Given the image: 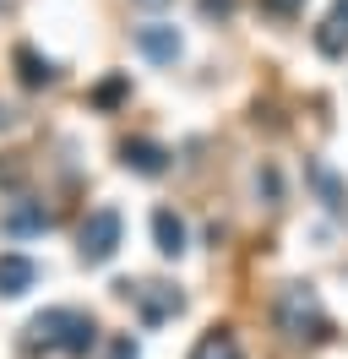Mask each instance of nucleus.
I'll use <instances>...</instances> for the list:
<instances>
[{"label":"nucleus","mask_w":348,"mask_h":359,"mask_svg":"<svg viewBox=\"0 0 348 359\" xmlns=\"http://www.w3.org/2000/svg\"><path fill=\"white\" fill-rule=\"evenodd\" d=\"M27 332H33V343H44V348H60V354L82 359L93 343H98V321L87 311H71V305H55V311H39L33 321H27Z\"/></svg>","instance_id":"obj_1"},{"label":"nucleus","mask_w":348,"mask_h":359,"mask_svg":"<svg viewBox=\"0 0 348 359\" xmlns=\"http://www.w3.org/2000/svg\"><path fill=\"white\" fill-rule=\"evenodd\" d=\"M272 321H278L283 337H294V343H321L326 337V316H321V299L310 283H288L278 294V305H272Z\"/></svg>","instance_id":"obj_2"},{"label":"nucleus","mask_w":348,"mask_h":359,"mask_svg":"<svg viewBox=\"0 0 348 359\" xmlns=\"http://www.w3.org/2000/svg\"><path fill=\"white\" fill-rule=\"evenodd\" d=\"M120 234H126V218H120L114 207H93V212H87V224H82V234H76L82 262H87V267H104L109 256L120 250Z\"/></svg>","instance_id":"obj_3"},{"label":"nucleus","mask_w":348,"mask_h":359,"mask_svg":"<svg viewBox=\"0 0 348 359\" xmlns=\"http://www.w3.org/2000/svg\"><path fill=\"white\" fill-rule=\"evenodd\" d=\"M120 294H126V299H136L142 327H163V321H169V316H180V305H185L169 283H120Z\"/></svg>","instance_id":"obj_4"},{"label":"nucleus","mask_w":348,"mask_h":359,"mask_svg":"<svg viewBox=\"0 0 348 359\" xmlns=\"http://www.w3.org/2000/svg\"><path fill=\"white\" fill-rule=\"evenodd\" d=\"M39 283V267H33V256H22V250H0V294L6 299H17Z\"/></svg>","instance_id":"obj_5"},{"label":"nucleus","mask_w":348,"mask_h":359,"mask_svg":"<svg viewBox=\"0 0 348 359\" xmlns=\"http://www.w3.org/2000/svg\"><path fill=\"white\" fill-rule=\"evenodd\" d=\"M136 49L147 60H158V66H174L180 60V33L163 27V22H147V27H136Z\"/></svg>","instance_id":"obj_6"},{"label":"nucleus","mask_w":348,"mask_h":359,"mask_svg":"<svg viewBox=\"0 0 348 359\" xmlns=\"http://www.w3.org/2000/svg\"><path fill=\"white\" fill-rule=\"evenodd\" d=\"M152 240H158L163 256H180V250H185V218H180L174 207H158V212H152Z\"/></svg>","instance_id":"obj_7"},{"label":"nucleus","mask_w":348,"mask_h":359,"mask_svg":"<svg viewBox=\"0 0 348 359\" xmlns=\"http://www.w3.org/2000/svg\"><path fill=\"white\" fill-rule=\"evenodd\" d=\"M120 153H126V169H136V175H163L169 169V153L158 142H126Z\"/></svg>","instance_id":"obj_8"},{"label":"nucleus","mask_w":348,"mask_h":359,"mask_svg":"<svg viewBox=\"0 0 348 359\" xmlns=\"http://www.w3.org/2000/svg\"><path fill=\"white\" fill-rule=\"evenodd\" d=\"M316 44H321V55H343L348 49V0H337V11L321 22V33H316Z\"/></svg>","instance_id":"obj_9"},{"label":"nucleus","mask_w":348,"mask_h":359,"mask_svg":"<svg viewBox=\"0 0 348 359\" xmlns=\"http://www.w3.org/2000/svg\"><path fill=\"white\" fill-rule=\"evenodd\" d=\"M39 229H49V212L39 202H17L6 212V234H39Z\"/></svg>","instance_id":"obj_10"},{"label":"nucleus","mask_w":348,"mask_h":359,"mask_svg":"<svg viewBox=\"0 0 348 359\" xmlns=\"http://www.w3.org/2000/svg\"><path fill=\"white\" fill-rule=\"evenodd\" d=\"M191 359H239V343H234V332H229V327H213V332L191 348Z\"/></svg>","instance_id":"obj_11"},{"label":"nucleus","mask_w":348,"mask_h":359,"mask_svg":"<svg viewBox=\"0 0 348 359\" xmlns=\"http://www.w3.org/2000/svg\"><path fill=\"white\" fill-rule=\"evenodd\" d=\"M310 185L321 191V202L332 207V212H343V207H348V191H343V180L332 175L326 163H310Z\"/></svg>","instance_id":"obj_12"},{"label":"nucleus","mask_w":348,"mask_h":359,"mask_svg":"<svg viewBox=\"0 0 348 359\" xmlns=\"http://www.w3.org/2000/svg\"><path fill=\"white\" fill-rule=\"evenodd\" d=\"M17 71H22V82H27V88H44V82H55V66L44 60L39 49H27V44L17 49Z\"/></svg>","instance_id":"obj_13"},{"label":"nucleus","mask_w":348,"mask_h":359,"mask_svg":"<svg viewBox=\"0 0 348 359\" xmlns=\"http://www.w3.org/2000/svg\"><path fill=\"white\" fill-rule=\"evenodd\" d=\"M126 88H130V82H126V76H109V82H104V88H98V93H93V104H98V109H109V104H120V98H126Z\"/></svg>","instance_id":"obj_14"},{"label":"nucleus","mask_w":348,"mask_h":359,"mask_svg":"<svg viewBox=\"0 0 348 359\" xmlns=\"http://www.w3.org/2000/svg\"><path fill=\"white\" fill-rule=\"evenodd\" d=\"M261 11H267V17H300L304 0H261Z\"/></svg>","instance_id":"obj_15"},{"label":"nucleus","mask_w":348,"mask_h":359,"mask_svg":"<svg viewBox=\"0 0 348 359\" xmlns=\"http://www.w3.org/2000/svg\"><path fill=\"white\" fill-rule=\"evenodd\" d=\"M256 191L267 196V202H278V169H261V175H256Z\"/></svg>","instance_id":"obj_16"},{"label":"nucleus","mask_w":348,"mask_h":359,"mask_svg":"<svg viewBox=\"0 0 348 359\" xmlns=\"http://www.w3.org/2000/svg\"><path fill=\"white\" fill-rule=\"evenodd\" d=\"M109 359H136V343H130V337H114V343H109Z\"/></svg>","instance_id":"obj_17"},{"label":"nucleus","mask_w":348,"mask_h":359,"mask_svg":"<svg viewBox=\"0 0 348 359\" xmlns=\"http://www.w3.org/2000/svg\"><path fill=\"white\" fill-rule=\"evenodd\" d=\"M201 11H207V17H229V11H234V0H201Z\"/></svg>","instance_id":"obj_18"},{"label":"nucleus","mask_w":348,"mask_h":359,"mask_svg":"<svg viewBox=\"0 0 348 359\" xmlns=\"http://www.w3.org/2000/svg\"><path fill=\"white\" fill-rule=\"evenodd\" d=\"M136 6H147V11H158V6H169V0H136Z\"/></svg>","instance_id":"obj_19"}]
</instances>
